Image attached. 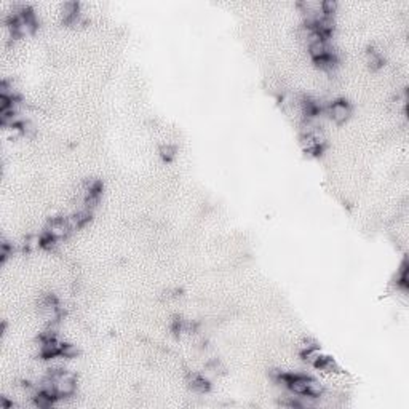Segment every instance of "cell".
<instances>
[{
    "instance_id": "6da1fadb",
    "label": "cell",
    "mask_w": 409,
    "mask_h": 409,
    "mask_svg": "<svg viewBox=\"0 0 409 409\" xmlns=\"http://www.w3.org/2000/svg\"><path fill=\"white\" fill-rule=\"evenodd\" d=\"M325 111H326L329 119H331L336 125H342L350 119L352 106H350V102H347L345 99H334L333 102H329Z\"/></svg>"
},
{
    "instance_id": "7a4b0ae2",
    "label": "cell",
    "mask_w": 409,
    "mask_h": 409,
    "mask_svg": "<svg viewBox=\"0 0 409 409\" xmlns=\"http://www.w3.org/2000/svg\"><path fill=\"white\" fill-rule=\"evenodd\" d=\"M45 232L48 235H51L53 238L61 240V238H66L69 233H72V229H70L67 217L61 216V217L50 219L48 224H46V227H45Z\"/></svg>"
},
{
    "instance_id": "3957f363",
    "label": "cell",
    "mask_w": 409,
    "mask_h": 409,
    "mask_svg": "<svg viewBox=\"0 0 409 409\" xmlns=\"http://www.w3.org/2000/svg\"><path fill=\"white\" fill-rule=\"evenodd\" d=\"M307 46H309V54L312 56L313 61L325 58V56H328V54H336L334 50L331 48V45H329L328 38H318V40L309 43Z\"/></svg>"
},
{
    "instance_id": "277c9868",
    "label": "cell",
    "mask_w": 409,
    "mask_h": 409,
    "mask_svg": "<svg viewBox=\"0 0 409 409\" xmlns=\"http://www.w3.org/2000/svg\"><path fill=\"white\" fill-rule=\"evenodd\" d=\"M313 368H317L318 371L326 373V374H336L341 371L339 366H337V363H336V360L331 357H326V355H321L317 363L313 365Z\"/></svg>"
},
{
    "instance_id": "5b68a950",
    "label": "cell",
    "mask_w": 409,
    "mask_h": 409,
    "mask_svg": "<svg viewBox=\"0 0 409 409\" xmlns=\"http://www.w3.org/2000/svg\"><path fill=\"white\" fill-rule=\"evenodd\" d=\"M189 385H191V389L197 393H206L209 390V381L200 374H192L189 377Z\"/></svg>"
},
{
    "instance_id": "8992f818",
    "label": "cell",
    "mask_w": 409,
    "mask_h": 409,
    "mask_svg": "<svg viewBox=\"0 0 409 409\" xmlns=\"http://www.w3.org/2000/svg\"><path fill=\"white\" fill-rule=\"evenodd\" d=\"M61 16H62V21L67 22L69 19H72L75 14L80 13V5H78L77 2H64L61 5Z\"/></svg>"
},
{
    "instance_id": "52a82bcc",
    "label": "cell",
    "mask_w": 409,
    "mask_h": 409,
    "mask_svg": "<svg viewBox=\"0 0 409 409\" xmlns=\"http://www.w3.org/2000/svg\"><path fill=\"white\" fill-rule=\"evenodd\" d=\"M368 64L371 69H381L382 64H384V59H382V54L379 51H376V50H369L368 51Z\"/></svg>"
},
{
    "instance_id": "ba28073f",
    "label": "cell",
    "mask_w": 409,
    "mask_h": 409,
    "mask_svg": "<svg viewBox=\"0 0 409 409\" xmlns=\"http://www.w3.org/2000/svg\"><path fill=\"white\" fill-rule=\"evenodd\" d=\"M337 8H339V3H337L336 0H323V2H321V11H323V14H326V16H334Z\"/></svg>"
},
{
    "instance_id": "9c48e42d",
    "label": "cell",
    "mask_w": 409,
    "mask_h": 409,
    "mask_svg": "<svg viewBox=\"0 0 409 409\" xmlns=\"http://www.w3.org/2000/svg\"><path fill=\"white\" fill-rule=\"evenodd\" d=\"M78 355V349L77 345L74 344H64L62 342V347H61V357L66 358V360H72Z\"/></svg>"
},
{
    "instance_id": "30bf717a",
    "label": "cell",
    "mask_w": 409,
    "mask_h": 409,
    "mask_svg": "<svg viewBox=\"0 0 409 409\" xmlns=\"http://www.w3.org/2000/svg\"><path fill=\"white\" fill-rule=\"evenodd\" d=\"M175 154H176V149L170 146V144H165L162 146L160 149V155H162V159L163 160H171V159H175Z\"/></svg>"
}]
</instances>
